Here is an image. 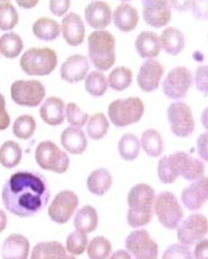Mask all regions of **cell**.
<instances>
[{"instance_id": "43", "label": "cell", "mask_w": 208, "mask_h": 259, "mask_svg": "<svg viewBox=\"0 0 208 259\" xmlns=\"http://www.w3.org/2000/svg\"><path fill=\"white\" fill-rule=\"evenodd\" d=\"M157 174L160 181L165 185H171L178 178V176L173 169L169 155H165L160 159L158 162Z\"/></svg>"}, {"instance_id": "17", "label": "cell", "mask_w": 208, "mask_h": 259, "mask_svg": "<svg viewBox=\"0 0 208 259\" xmlns=\"http://www.w3.org/2000/svg\"><path fill=\"white\" fill-rule=\"evenodd\" d=\"M164 73V67L159 61L147 60L141 66L137 76L140 89L144 93H153L159 88V84Z\"/></svg>"}, {"instance_id": "37", "label": "cell", "mask_w": 208, "mask_h": 259, "mask_svg": "<svg viewBox=\"0 0 208 259\" xmlns=\"http://www.w3.org/2000/svg\"><path fill=\"white\" fill-rule=\"evenodd\" d=\"M108 80L105 75L101 71H92L85 80V89L94 97H101L104 95L108 89Z\"/></svg>"}, {"instance_id": "10", "label": "cell", "mask_w": 208, "mask_h": 259, "mask_svg": "<svg viewBox=\"0 0 208 259\" xmlns=\"http://www.w3.org/2000/svg\"><path fill=\"white\" fill-rule=\"evenodd\" d=\"M208 230L207 218L202 213H193L177 227V240L185 245H193L203 239Z\"/></svg>"}, {"instance_id": "11", "label": "cell", "mask_w": 208, "mask_h": 259, "mask_svg": "<svg viewBox=\"0 0 208 259\" xmlns=\"http://www.w3.org/2000/svg\"><path fill=\"white\" fill-rule=\"evenodd\" d=\"M79 197L73 191L63 190L56 195L48 209L49 217L53 222L63 225L69 222L79 205Z\"/></svg>"}, {"instance_id": "55", "label": "cell", "mask_w": 208, "mask_h": 259, "mask_svg": "<svg viewBox=\"0 0 208 259\" xmlns=\"http://www.w3.org/2000/svg\"><path fill=\"white\" fill-rule=\"evenodd\" d=\"M141 259H158V257H154V256H153V257H145V258Z\"/></svg>"}, {"instance_id": "26", "label": "cell", "mask_w": 208, "mask_h": 259, "mask_svg": "<svg viewBox=\"0 0 208 259\" xmlns=\"http://www.w3.org/2000/svg\"><path fill=\"white\" fill-rule=\"evenodd\" d=\"M67 250L60 242H40L33 247L30 259H67Z\"/></svg>"}, {"instance_id": "29", "label": "cell", "mask_w": 208, "mask_h": 259, "mask_svg": "<svg viewBox=\"0 0 208 259\" xmlns=\"http://www.w3.org/2000/svg\"><path fill=\"white\" fill-rule=\"evenodd\" d=\"M99 223V215L96 209L92 205H84L76 213L74 227L77 231L91 234L96 230Z\"/></svg>"}, {"instance_id": "46", "label": "cell", "mask_w": 208, "mask_h": 259, "mask_svg": "<svg viewBox=\"0 0 208 259\" xmlns=\"http://www.w3.org/2000/svg\"><path fill=\"white\" fill-rule=\"evenodd\" d=\"M70 1L69 0H52L50 1L51 13L57 17H61L69 10Z\"/></svg>"}, {"instance_id": "35", "label": "cell", "mask_w": 208, "mask_h": 259, "mask_svg": "<svg viewBox=\"0 0 208 259\" xmlns=\"http://www.w3.org/2000/svg\"><path fill=\"white\" fill-rule=\"evenodd\" d=\"M133 82V72L123 66L117 67L109 75L108 85L116 92H122Z\"/></svg>"}, {"instance_id": "25", "label": "cell", "mask_w": 208, "mask_h": 259, "mask_svg": "<svg viewBox=\"0 0 208 259\" xmlns=\"http://www.w3.org/2000/svg\"><path fill=\"white\" fill-rule=\"evenodd\" d=\"M134 45L140 57L149 60H153V58L157 57L162 50L160 37L153 31L140 33Z\"/></svg>"}, {"instance_id": "12", "label": "cell", "mask_w": 208, "mask_h": 259, "mask_svg": "<svg viewBox=\"0 0 208 259\" xmlns=\"http://www.w3.org/2000/svg\"><path fill=\"white\" fill-rule=\"evenodd\" d=\"M193 77L186 67L179 66L172 70L162 82V92L171 100L184 99L192 87Z\"/></svg>"}, {"instance_id": "47", "label": "cell", "mask_w": 208, "mask_h": 259, "mask_svg": "<svg viewBox=\"0 0 208 259\" xmlns=\"http://www.w3.org/2000/svg\"><path fill=\"white\" fill-rule=\"evenodd\" d=\"M10 125V116L6 110V99L0 93V131L9 128Z\"/></svg>"}, {"instance_id": "48", "label": "cell", "mask_w": 208, "mask_h": 259, "mask_svg": "<svg viewBox=\"0 0 208 259\" xmlns=\"http://www.w3.org/2000/svg\"><path fill=\"white\" fill-rule=\"evenodd\" d=\"M208 240L203 238L196 243L194 248V259H208L207 256Z\"/></svg>"}, {"instance_id": "31", "label": "cell", "mask_w": 208, "mask_h": 259, "mask_svg": "<svg viewBox=\"0 0 208 259\" xmlns=\"http://www.w3.org/2000/svg\"><path fill=\"white\" fill-rule=\"evenodd\" d=\"M22 159V149L14 141H8L0 147V164L8 169L18 166Z\"/></svg>"}, {"instance_id": "9", "label": "cell", "mask_w": 208, "mask_h": 259, "mask_svg": "<svg viewBox=\"0 0 208 259\" xmlns=\"http://www.w3.org/2000/svg\"><path fill=\"white\" fill-rule=\"evenodd\" d=\"M167 117L172 133L177 137L186 138L194 133L195 122L193 113L185 102L172 103L167 110Z\"/></svg>"}, {"instance_id": "50", "label": "cell", "mask_w": 208, "mask_h": 259, "mask_svg": "<svg viewBox=\"0 0 208 259\" xmlns=\"http://www.w3.org/2000/svg\"><path fill=\"white\" fill-rule=\"evenodd\" d=\"M172 5L175 6L176 10H179V11H185V10H188L191 8L192 4L191 1H172Z\"/></svg>"}, {"instance_id": "54", "label": "cell", "mask_w": 208, "mask_h": 259, "mask_svg": "<svg viewBox=\"0 0 208 259\" xmlns=\"http://www.w3.org/2000/svg\"><path fill=\"white\" fill-rule=\"evenodd\" d=\"M67 259H76L74 255H72V254H68V256H67Z\"/></svg>"}, {"instance_id": "40", "label": "cell", "mask_w": 208, "mask_h": 259, "mask_svg": "<svg viewBox=\"0 0 208 259\" xmlns=\"http://www.w3.org/2000/svg\"><path fill=\"white\" fill-rule=\"evenodd\" d=\"M36 120L31 115H21L13 124V134L20 140H28L36 131Z\"/></svg>"}, {"instance_id": "18", "label": "cell", "mask_w": 208, "mask_h": 259, "mask_svg": "<svg viewBox=\"0 0 208 259\" xmlns=\"http://www.w3.org/2000/svg\"><path fill=\"white\" fill-rule=\"evenodd\" d=\"M90 70L87 57L72 55L69 57L60 67V77L69 83H77L84 80Z\"/></svg>"}, {"instance_id": "16", "label": "cell", "mask_w": 208, "mask_h": 259, "mask_svg": "<svg viewBox=\"0 0 208 259\" xmlns=\"http://www.w3.org/2000/svg\"><path fill=\"white\" fill-rule=\"evenodd\" d=\"M207 197L208 181L205 176L194 181L181 194L183 204L190 211H197L202 208L207 201Z\"/></svg>"}, {"instance_id": "2", "label": "cell", "mask_w": 208, "mask_h": 259, "mask_svg": "<svg viewBox=\"0 0 208 259\" xmlns=\"http://www.w3.org/2000/svg\"><path fill=\"white\" fill-rule=\"evenodd\" d=\"M154 199V189L147 184H138L130 190L127 196V222L130 227L139 228L152 221Z\"/></svg>"}, {"instance_id": "1", "label": "cell", "mask_w": 208, "mask_h": 259, "mask_svg": "<svg viewBox=\"0 0 208 259\" xmlns=\"http://www.w3.org/2000/svg\"><path fill=\"white\" fill-rule=\"evenodd\" d=\"M6 209L19 218H29L48 205L51 191L46 177L37 171H18L10 176L2 188Z\"/></svg>"}, {"instance_id": "28", "label": "cell", "mask_w": 208, "mask_h": 259, "mask_svg": "<svg viewBox=\"0 0 208 259\" xmlns=\"http://www.w3.org/2000/svg\"><path fill=\"white\" fill-rule=\"evenodd\" d=\"M112 176L105 168H99L91 172L87 179V186L92 194L102 196L111 189Z\"/></svg>"}, {"instance_id": "34", "label": "cell", "mask_w": 208, "mask_h": 259, "mask_svg": "<svg viewBox=\"0 0 208 259\" xmlns=\"http://www.w3.org/2000/svg\"><path fill=\"white\" fill-rule=\"evenodd\" d=\"M141 144L138 138L132 134L122 135L118 144V151L120 157L125 161H134L138 157Z\"/></svg>"}, {"instance_id": "7", "label": "cell", "mask_w": 208, "mask_h": 259, "mask_svg": "<svg viewBox=\"0 0 208 259\" xmlns=\"http://www.w3.org/2000/svg\"><path fill=\"white\" fill-rule=\"evenodd\" d=\"M35 159L38 166L46 171L64 174L69 169L68 154L51 141H44L37 145Z\"/></svg>"}, {"instance_id": "36", "label": "cell", "mask_w": 208, "mask_h": 259, "mask_svg": "<svg viewBox=\"0 0 208 259\" xmlns=\"http://www.w3.org/2000/svg\"><path fill=\"white\" fill-rule=\"evenodd\" d=\"M87 246L90 259H108L112 249L111 242L104 236L93 237Z\"/></svg>"}, {"instance_id": "15", "label": "cell", "mask_w": 208, "mask_h": 259, "mask_svg": "<svg viewBox=\"0 0 208 259\" xmlns=\"http://www.w3.org/2000/svg\"><path fill=\"white\" fill-rule=\"evenodd\" d=\"M171 6L169 1H143V16L145 22L153 28H162L167 26L171 20Z\"/></svg>"}, {"instance_id": "51", "label": "cell", "mask_w": 208, "mask_h": 259, "mask_svg": "<svg viewBox=\"0 0 208 259\" xmlns=\"http://www.w3.org/2000/svg\"><path fill=\"white\" fill-rule=\"evenodd\" d=\"M110 259H132V255L125 250L119 249L111 254Z\"/></svg>"}, {"instance_id": "22", "label": "cell", "mask_w": 208, "mask_h": 259, "mask_svg": "<svg viewBox=\"0 0 208 259\" xmlns=\"http://www.w3.org/2000/svg\"><path fill=\"white\" fill-rule=\"evenodd\" d=\"M60 143L63 148L71 154H82L88 146V141L84 131L72 126L62 132Z\"/></svg>"}, {"instance_id": "45", "label": "cell", "mask_w": 208, "mask_h": 259, "mask_svg": "<svg viewBox=\"0 0 208 259\" xmlns=\"http://www.w3.org/2000/svg\"><path fill=\"white\" fill-rule=\"evenodd\" d=\"M207 66H199L194 72V83L199 92L207 94Z\"/></svg>"}, {"instance_id": "38", "label": "cell", "mask_w": 208, "mask_h": 259, "mask_svg": "<svg viewBox=\"0 0 208 259\" xmlns=\"http://www.w3.org/2000/svg\"><path fill=\"white\" fill-rule=\"evenodd\" d=\"M110 128L109 121L103 113H96L89 120L87 133L89 137L93 140H101L107 135Z\"/></svg>"}, {"instance_id": "19", "label": "cell", "mask_w": 208, "mask_h": 259, "mask_svg": "<svg viewBox=\"0 0 208 259\" xmlns=\"http://www.w3.org/2000/svg\"><path fill=\"white\" fill-rule=\"evenodd\" d=\"M61 30L66 42L69 46L80 45L85 37V26L79 15L70 12L61 21Z\"/></svg>"}, {"instance_id": "6", "label": "cell", "mask_w": 208, "mask_h": 259, "mask_svg": "<svg viewBox=\"0 0 208 259\" xmlns=\"http://www.w3.org/2000/svg\"><path fill=\"white\" fill-rule=\"evenodd\" d=\"M153 213L156 214L162 227L175 230L184 218V211L171 192H162L158 194L153 203Z\"/></svg>"}, {"instance_id": "5", "label": "cell", "mask_w": 208, "mask_h": 259, "mask_svg": "<svg viewBox=\"0 0 208 259\" xmlns=\"http://www.w3.org/2000/svg\"><path fill=\"white\" fill-rule=\"evenodd\" d=\"M144 113V104L138 97L116 100L108 108V114L116 127H126L138 122Z\"/></svg>"}, {"instance_id": "52", "label": "cell", "mask_w": 208, "mask_h": 259, "mask_svg": "<svg viewBox=\"0 0 208 259\" xmlns=\"http://www.w3.org/2000/svg\"><path fill=\"white\" fill-rule=\"evenodd\" d=\"M17 3L20 8L25 9V10H28V9H32L34 7H36L37 3H38V1H19V0H18Z\"/></svg>"}, {"instance_id": "24", "label": "cell", "mask_w": 208, "mask_h": 259, "mask_svg": "<svg viewBox=\"0 0 208 259\" xmlns=\"http://www.w3.org/2000/svg\"><path fill=\"white\" fill-rule=\"evenodd\" d=\"M113 23L122 32H131L139 22L137 10L127 3H121L116 8L112 15Z\"/></svg>"}, {"instance_id": "13", "label": "cell", "mask_w": 208, "mask_h": 259, "mask_svg": "<svg viewBox=\"0 0 208 259\" xmlns=\"http://www.w3.org/2000/svg\"><path fill=\"white\" fill-rule=\"evenodd\" d=\"M125 247L127 252L134 255L135 259L158 257L157 243L145 229L132 232L125 240Z\"/></svg>"}, {"instance_id": "14", "label": "cell", "mask_w": 208, "mask_h": 259, "mask_svg": "<svg viewBox=\"0 0 208 259\" xmlns=\"http://www.w3.org/2000/svg\"><path fill=\"white\" fill-rule=\"evenodd\" d=\"M172 166L176 175L185 180L195 181L204 175V165L197 158L191 156L185 152H176L169 155Z\"/></svg>"}, {"instance_id": "49", "label": "cell", "mask_w": 208, "mask_h": 259, "mask_svg": "<svg viewBox=\"0 0 208 259\" xmlns=\"http://www.w3.org/2000/svg\"><path fill=\"white\" fill-rule=\"evenodd\" d=\"M197 153L204 161H207V133L200 135L197 139Z\"/></svg>"}, {"instance_id": "8", "label": "cell", "mask_w": 208, "mask_h": 259, "mask_svg": "<svg viewBox=\"0 0 208 259\" xmlns=\"http://www.w3.org/2000/svg\"><path fill=\"white\" fill-rule=\"evenodd\" d=\"M45 95L46 89L37 79H19L11 85V99L20 106H38Z\"/></svg>"}, {"instance_id": "42", "label": "cell", "mask_w": 208, "mask_h": 259, "mask_svg": "<svg viewBox=\"0 0 208 259\" xmlns=\"http://www.w3.org/2000/svg\"><path fill=\"white\" fill-rule=\"evenodd\" d=\"M66 115L69 124L76 128L84 127L89 118L88 113L81 111V109L73 102H70L67 105Z\"/></svg>"}, {"instance_id": "32", "label": "cell", "mask_w": 208, "mask_h": 259, "mask_svg": "<svg viewBox=\"0 0 208 259\" xmlns=\"http://www.w3.org/2000/svg\"><path fill=\"white\" fill-rule=\"evenodd\" d=\"M140 144L144 152L151 157H158L162 154L164 149L162 136L154 129H148L144 132Z\"/></svg>"}, {"instance_id": "44", "label": "cell", "mask_w": 208, "mask_h": 259, "mask_svg": "<svg viewBox=\"0 0 208 259\" xmlns=\"http://www.w3.org/2000/svg\"><path fill=\"white\" fill-rule=\"evenodd\" d=\"M162 259H194L193 252L188 245H182L180 243L169 245L164 250Z\"/></svg>"}, {"instance_id": "30", "label": "cell", "mask_w": 208, "mask_h": 259, "mask_svg": "<svg viewBox=\"0 0 208 259\" xmlns=\"http://www.w3.org/2000/svg\"><path fill=\"white\" fill-rule=\"evenodd\" d=\"M32 31L38 39L52 41L60 37V26L54 19L42 17L33 24Z\"/></svg>"}, {"instance_id": "39", "label": "cell", "mask_w": 208, "mask_h": 259, "mask_svg": "<svg viewBox=\"0 0 208 259\" xmlns=\"http://www.w3.org/2000/svg\"><path fill=\"white\" fill-rule=\"evenodd\" d=\"M19 13L10 2L0 3V29L3 31L11 30L19 23Z\"/></svg>"}, {"instance_id": "20", "label": "cell", "mask_w": 208, "mask_h": 259, "mask_svg": "<svg viewBox=\"0 0 208 259\" xmlns=\"http://www.w3.org/2000/svg\"><path fill=\"white\" fill-rule=\"evenodd\" d=\"M30 249L29 241L20 234H11L1 246L3 259H28Z\"/></svg>"}, {"instance_id": "27", "label": "cell", "mask_w": 208, "mask_h": 259, "mask_svg": "<svg viewBox=\"0 0 208 259\" xmlns=\"http://www.w3.org/2000/svg\"><path fill=\"white\" fill-rule=\"evenodd\" d=\"M162 50L172 56L178 55L185 46V35L173 27L165 28L160 37Z\"/></svg>"}, {"instance_id": "33", "label": "cell", "mask_w": 208, "mask_h": 259, "mask_svg": "<svg viewBox=\"0 0 208 259\" xmlns=\"http://www.w3.org/2000/svg\"><path fill=\"white\" fill-rule=\"evenodd\" d=\"M23 48V40L17 33H6L0 37V53L8 59L19 57Z\"/></svg>"}, {"instance_id": "3", "label": "cell", "mask_w": 208, "mask_h": 259, "mask_svg": "<svg viewBox=\"0 0 208 259\" xmlns=\"http://www.w3.org/2000/svg\"><path fill=\"white\" fill-rule=\"evenodd\" d=\"M89 57L99 71L110 70L115 63V37L106 30H96L88 37Z\"/></svg>"}, {"instance_id": "23", "label": "cell", "mask_w": 208, "mask_h": 259, "mask_svg": "<svg viewBox=\"0 0 208 259\" xmlns=\"http://www.w3.org/2000/svg\"><path fill=\"white\" fill-rule=\"evenodd\" d=\"M39 114L47 124L51 126L62 124L66 116L64 102L60 98H48L39 109Z\"/></svg>"}, {"instance_id": "53", "label": "cell", "mask_w": 208, "mask_h": 259, "mask_svg": "<svg viewBox=\"0 0 208 259\" xmlns=\"http://www.w3.org/2000/svg\"><path fill=\"white\" fill-rule=\"evenodd\" d=\"M8 226V217L5 212L0 209V233L4 231Z\"/></svg>"}, {"instance_id": "41", "label": "cell", "mask_w": 208, "mask_h": 259, "mask_svg": "<svg viewBox=\"0 0 208 259\" xmlns=\"http://www.w3.org/2000/svg\"><path fill=\"white\" fill-rule=\"evenodd\" d=\"M88 245V237L82 232L76 231L70 233L66 240V250L72 255L84 254Z\"/></svg>"}, {"instance_id": "4", "label": "cell", "mask_w": 208, "mask_h": 259, "mask_svg": "<svg viewBox=\"0 0 208 259\" xmlns=\"http://www.w3.org/2000/svg\"><path fill=\"white\" fill-rule=\"evenodd\" d=\"M58 56L50 48H31L20 59V67L28 76H47L55 70Z\"/></svg>"}, {"instance_id": "21", "label": "cell", "mask_w": 208, "mask_h": 259, "mask_svg": "<svg viewBox=\"0 0 208 259\" xmlns=\"http://www.w3.org/2000/svg\"><path fill=\"white\" fill-rule=\"evenodd\" d=\"M111 7L104 1H94L90 3L85 10V19L93 28L102 29L111 24L112 19Z\"/></svg>"}]
</instances>
